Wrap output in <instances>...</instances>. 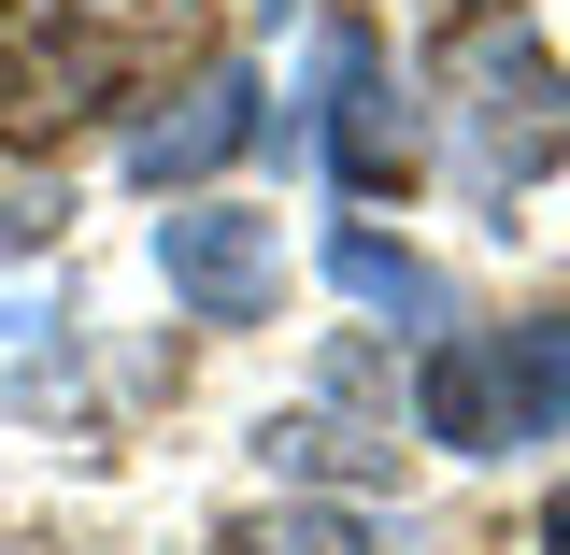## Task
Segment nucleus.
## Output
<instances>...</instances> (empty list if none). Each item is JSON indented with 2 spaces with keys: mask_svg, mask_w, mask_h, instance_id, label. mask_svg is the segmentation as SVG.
<instances>
[{
  "mask_svg": "<svg viewBox=\"0 0 570 555\" xmlns=\"http://www.w3.org/2000/svg\"><path fill=\"white\" fill-rule=\"evenodd\" d=\"M157 285L200 314V328H257L285 299V242H272V214H243V200H186V214H157Z\"/></svg>",
  "mask_w": 570,
  "mask_h": 555,
  "instance_id": "4",
  "label": "nucleus"
},
{
  "mask_svg": "<svg viewBox=\"0 0 570 555\" xmlns=\"http://www.w3.org/2000/svg\"><path fill=\"white\" fill-rule=\"evenodd\" d=\"M228 555H257V542H228Z\"/></svg>",
  "mask_w": 570,
  "mask_h": 555,
  "instance_id": "9",
  "label": "nucleus"
},
{
  "mask_svg": "<svg viewBox=\"0 0 570 555\" xmlns=\"http://www.w3.org/2000/svg\"><path fill=\"white\" fill-rule=\"evenodd\" d=\"M328 285H343V299H371V314H400V328H428V343L456 328V285L428 271L414 242H371V228H328Z\"/></svg>",
  "mask_w": 570,
  "mask_h": 555,
  "instance_id": "7",
  "label": "nucleus"
},
{
  "mask_svg": "<svg viewBox=\"0 0 570 555\" xmlns=\"http://www.w3.org/2000/svg\"><path fill=\"white\" fill-rule=\"evenodd\" d=\"M442 129H456L471 200H513V186L570 171V71L542 58V29L471 14V29L442 43Z\"/></svg>",
  "mask_w": 570,
  "mask_h": 555,
  "instance_id": "2",
  "label": "nucleus"
},
{
  "mask_svg": "<svg viewBox=\"0 0 570 555\" xmlns=\"http://www.w3.org/2000/svg\"><path fill=\"white\" fill-rule=\"evenodd\" d=\"M272 129V100H257V71L243 58H214L200 86H186V100H171V115H142V142H129V171L142 186H157V200H171V186H214V171H228V157H243V142Z\"/></svg>",
  "mask_w": 570,
  "mask_h": 555,
  "instance_id": "6",
  "label": "nucleus"
},
{
  "mask_svg": "<svg viewBox=\"0 0 570 555\" xmlns=\"http://www.w3.org/2000/svg\"><path fill=\"white\" fill-rule=\"evenodd\" d=\"M542 555H570V485H557V498H542Z\"/></svg>",
  "mask_w": 570,
  "mask_h": 555,
  "instance_id": "8",
  "label": "nucleus"
},
{
  "mask_svg": "<svg viewBox=\"0 0 570 555\" xmlns=\"http://www.w3.org/2000/svg\"><path fill=\"white\" fill-rule=\"evenodd\" d=\"M171 43V0H0V142H58Z\"/></svg>",
  "mask_w": 570,
  "mask_h": 555,
  "instance_id": "1",
  "label": "nucleus"
},
{
  "mask_svg": "<svg viewBox=\"0 0 570 555\" xmlns=\"http://www.w3.org/2000/svg\"><path fill=\"white\" fill-rule=\"evenodd\" d=\"M414 115H400V71L371 58L356 29H328V186H356V200H400L414 186Z\"/></svg>",
  "mask_w": 570,
  "mask_h": 555,
  "instance_id": "5",
  "label": "nucleus"
},
{
  "mask_svg": "<svg viewBox=\"0 0 570 555\" xmlns=\"http://www.w3.org/2000/svg\"><path fill=\"white\" fill-rule=\"evenodd\" d=\"M414 427L442 456H513V442H557L570 427V314L528 328H442L414 356Z\"/></svg>",
  "mask_w": 570,
  "mask_h": 555,
  "instance_id": "3",
  "label": "nucleus"
}]
</instances>
